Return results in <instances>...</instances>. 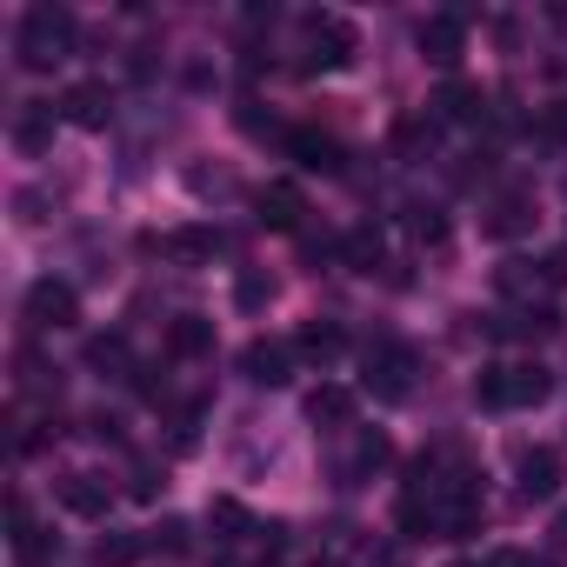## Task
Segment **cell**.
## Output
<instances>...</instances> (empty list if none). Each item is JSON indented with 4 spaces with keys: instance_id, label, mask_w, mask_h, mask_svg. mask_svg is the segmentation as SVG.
Returning <instances> with one entry per match:
<instances>
[{
    "instance_id": "4",
    "label": "cell",
    "mask_w": 567,
    "mask_h": 567,
    "mask_svg": "<svg viewBox=\"0 0 567 567\" xmlns=\"http://www.w3.org/2000/svg\"><path fill=\"white\" fill-rule=\"evenodd\" d=\"M308 41H315V54H308V68H348L354 61V28L341 21V14H315L308 21Z\"/></svg>"
},
{
    "instance_id": "7",
    "label": "cell",
    "mask_w": 567,
    "mask_h": 567,
    "mask_svg": "<svg viewBox=\"0 0 567 567\" xmlns=\"http://www.w3.org/2000/svg\"><path fill=\"white\" fill-rule=\"evenodd\" d=\"M514 481H520L527 501H554V494H560V454H554V447H520Z\"/></svg>"
},
{
    "instance_id": "31",
    "label": "cell",
    "mask_w": 567,
    "mask_h": 567,
    "mask_svg": "<svg viewBox=\"0 0 567 567\" xmlns=\"http://www.w3.org/2000/svg\"><path fill=\"white\" fill-rule=\"evenodd\" d=\"M481 567H527V554H514V547H494V554H487Z\"/></svg>"
},
{
    "instance_id": "32",
    "label": "cell",
    "mask_w": 567,
    "mask_h": 567,
    "mask_svg": "<svg viewBox=\"0 0 567 567\" xmlns=\"http://www.w3.org/2000/svg\"><path fill=\"white\" fill-rule=\"evenodd\" d=\"M154 487H161V474H154V467H141V474H134V494H141V501H154Z\"/></svg>"
},
{
    "instance_id": "12",
    "label": "cell",
    "mask_w": 567,
    "mask_h": 567,
    "mask_svg": "<svg viewBox=\"0 0 567 567\" xmlns=\"http://www.w3.org/2000/svg\"><path fill=\"white\" fill-rule=\"evenodd\" d=\"M295 354H301V361H315V368H334V361L348 354V334H341L334 321H308V328H301V341H295Z\"/></svg>"
},
{
    "instance_id": "21",
    "label": "cell",
    "mask_w": 567,
    "mask_h": 567,
    "mask_svg": "<svg viewBox=\"0 0 567 567\" xmlns=\"http://www.w3.org/2000/svg\"><path fill=\"white\" fill-rule=\"evenodd\" d=\"M14 147H21V154H48V147H54V107H48V114H21V121H14Z\"/></svg>"
},
{
    "instance_id": "20",
    "label": "cell",
    "mask_w": 567,
    "mask_h": 567,
    "mask_svg": "<svg viewBox=\"0 0 567 567\" xmlns=\"http://www.w3.org/2000/svg\"><path fill=\"white\" fill-rule=\"evenodd\" d=\"M87 368H101V374H141L121 334H94V341H87Z\"/></svg>"
},
{
    "instance_id": "2",
    "label": "cell",
    "mask_w": 567,
    "mask_h": 567,
    "mask_svg": "<svg viewBox=\"0 0 567 567\" xmlns=\"http://www.w3.org/2000/svg\"><path fill=\"white\" fill-rule=\"evenodd\" d=\"M21 315H28V328L34 334H54V328H74L81 321V301H74V288H68V280H34V288H28V301H21Z\"/></svg>"
},
{
    "instance_id": "30",
    "label": "cell",
    "mask_w": 567,
    "mask_h": 567,
    "mask_svg": "<svg viewBox=\"0 0 567 567\" xmlns=\"http://www.w3.org/2000/svg\"><path fill=\"white\" fill-rule=\"evenodd\" d=\"M161 547L181 554V547H187V520H161Z\"/></svg>"
},
{
    "instance_id": "1",
    "label": "cell",
    "mask_w": 567,
    "mask_h": 567,
    "mask_svg": "<svg viewBox=\"0 0 567 567\" xmlns=\"http://www.w3.org/2000/svg\"><path fill=\"white\" fill-rule=\"evenodd\" d=\"M68 48H74V14H68V8H28V14H21V41H14V54H21L28 74L61 68Z\"/></svg>"
},
{
    "instance_id": "16",
    "label": "cell",
    "mask_w": 567,
    "mask_h": 567,
    "mask_svg": "<svg viewBox=\"0 0 567 567\" xmlns=\"http://www.w3.org/2000/svg\"><path fill=\"white\" fill-rule=\"evenodd\" d=\"M481 114H487V94L474 81H447L434 101V121H481Z\"/></svg>"
},
{
    "instance_id": "27",
    "label": "cell",
    "mask_w": 567,
    "mask_h": 567,
    "mask_svg": "<svg viewBox=\"0 0 567 567\" xmlns=\"http://www.w3.org/2000/svg\"><path fill=\"white\" fill-rule=\"evenodd\" d=\"M408 227H414V240H441V234H447L441 207H414V220H408Z\"/></svg>"
},
{
    "instance_id": "35",
    "label": "cell",
    "mask_w": 567,
    "mask_h": 567,
    "mask_svg": "<svg viewBox=\"0 0 567 567\" xmlns=\"http://www.w3.org/2000/svg\"><path fill=\"white\" fill-rule=\"evenodd\" d=\"M527 567H554V560H527Z\"/></svg>"
},
{
    "instance_id": "5",
    "label": "cell",
    "mask_w": 567,
    "mask_h": 567,
    "mask_svg": "<svg viewBox=\"0 0 567 567\" xmlns=\"http://www.w3.org/2000/svg\"><path fill=\"white\" fill-rule=\"evenodd\" d=\"M254 207H260V220L280 227V234H301V220H308V194H301L295 181H267V187L254 194Z\"/></svg>"
},
{
    "instance_id": "24",
    "label": "cell",
    "mask_w": 567,
    "mask_h": 567,
    "mask_svg": "<svg viewBox=\"0 0 567 567\" xmlns=\"http://www.w3.org/2000/svg\"><path fill=\"white\" fill-rule=\"evenodd\" d=\"M520 227H527V200H501V207L487 214V234H501V240L520 234Z\"/></svg>"
},
{
    "instance_id": "26",
    "label": "cell",
    "mask_w": 567,
    "mask_h": 567,
    "mask_svg": "<svg viewBox=\"0 0 567 567\" xmlns=\"http://www.w3.org/2000/svg\"><path fill=\"white\" fill-rule=\"evenodd\" d=\"M394 461V441L388 434H361V474H381Z\"/></svg>"
},
{
    "instance_id": "6",
    "label": "cell",
    "mask_w": 567,
    "mask_h": 567,
    "mask_svg": "<svg viewBox=\"0 0 567 567\" xmlns=\"http://www.w3.org/2000/svg\"><path fill=\"white\" fill-rule=\"evenodd\" d=\"M240 374H247L254 388H288V381H295V348H280V341H247Z\"/></svg>"
},
{
    "instance_id": "13",
    "label": "cell",
    "mask_w": 567,
    "mask_h": 567,
    "mask_svg": "<svg viewBox=\"0 0 567 567\" xmlns=\"http://www.w3.org/2000/svg\"><path fill=\"white\" fill-rule=\"evenodd\" d=\"M288 154H295L308 174H334V167H341V147H334L328 134H315V127H295V134H288Z\"/></svg>"
},
{
    "instance_id": "17",
    "label": "cell",
    "mask_w": 567,
    "mask_h": 567,
    "mask_svg": "<svg viewBox=\"0 0 567 567\" xmlns=\"http://www.w3.org/2000/svg\"><path fill=\"white\" fill-rule=\"evenodd\" d=\"M547 394H554V374H547L540 361L507 368V408H534V401H547Z\"/></svg>"
},
{
    "instance_id": "15",
    "label": "cell",
    "mask_w": 567,
    "mask_h": 567,
    "mask_svg": "<svg viewBox=\"0 0 567 567\" xmlns=\"http://www.w3.org/2000/svg\"><path fill=\"white\" fill-rule=\"evenodd\" d=\"M167 354H174V361H200V354H214V321L181 315V321L167 328Z\"/></svg>"
},
{
    "instance_id": "11",
    "label": "cell",
    "mask_w": 567,
    "mask_h": 567,
    "mask_svg": "<svg viewBox=\"0 0 567 567\" xmlns=\"http://www.w3.org/2000/svg\"><path fill=\"white\" fill-rule=\"evenodd\" d=\"M207 527H214V547H240L247 534H260L254 527V514L234 501V494H220V501H207Z\"/></svg>"
},
{
    "instance_id": "29",
    "label": "cell",
    "mask_w": 567,
    "mask_h": 567,
    "mask_svg": "<svg viewBox=\"0 0 567 567\" xmlns=\"http://www.w3.org/2000/svg\"><path fill=\"white\" fill-rule=\"evenodd\" d=\"M354 567H401V554H394V547H361Z\"/></svg>"
},
{
    "instance_id": "14",
    "label": "cell",
    "mask_w": 567,
    "mask_h": 567,
    "mask_svg": "<svg viewBox=\"0 0 567 567\" xmlns=\"http://www.w3.org/2000/svg\"><path fill=\"white\" fill-rule=\"evenodd\" d=\"M214 247H220V234H214V227H174V234L161 240V254H167V260H181V267L214 260Z\"/></svg>"
},
{
    "instance_id": "18",
    "label": "cell",
    "mask_w": 567,
    "mask_h": 567,
    "mask_svg": "<svg viewBox=\"0 0 567 567\" xmlns=\"http://www.w3.org/2000/svg\"><path fill=\"white\" fill-rule=\"evenodd\" d=\"M381 254H388V240H381V227H354V234L341 240V260H348L354 274H374V267H381Z\"/></svg>"
},
{
    "instance_id": "10",
    "label": "cell",
    "mask_w": 567,
    "mask_h": 567,
    "mask_svg": "<svg viewBox=\"0 0 567 567\" xmlns=\"http://www.w3.org/2000/svg\"><path fill=\"white\" fill-rule=\"evenodd\" d=\"M61 507H68V514H81V520H107L114 487H107L101 474H68V481H61Z\"/></svg>"
},
{
    "instance_id": "28",
    "label": "cell",
    "mask_w": 567,
    "mask_h": 567,
    "mask_svg": "<svg viewBox=\"0 0 567 567\" xmlns=\"http://www.w3.org/2000/svg\"><path fill=\"white\" fill-rule=\"evenodd\" d=\"M187 187H194V194H234V174H207V167H194Z\"/></svg>"
},
{
    "instance_id": "33",
    "label": "cell",
    "mask_w": 567,
    "mask_h": 567,
    "mask_svg": "<svg viewBox=\"0 0 567 567\" xmlns=\"http://www.w3.org/2000/svg\"><path fill=\"white\" fill-rule=\"evenodd\" d=\"M547 534H554V554H567V507L554 514V527H547Z\"/></svg>"
},
{
    "instance_id": "22",
    "label": "cell",
    "mask_w": 567,
    "mask_h": 567,
    "mask_svg": "<svg viewBox=\"0 0 567 567\" xmlns=\"http://www.w3.org/2000/svg\"><path fill=\"white\" fill-rule=\"evenodd\" d=\"M147 554V540L141 534H101V547H94V567H134Z\"/></svg>"
},
{
    "instance_id": "3",
    "label": "cell",
    "mask_w": 567,
    "mask_h": 567,
    "mask_svg": "<svg viewBox=\"0 0 567 567\" xmlns=\"http://www.w3.org/2000/svg\"><path fill=\"white\" fill-rule=\"evenodd\" d=\"M408 388H414V354L394 348V341L368 348V394L374 401H408Z\"/></svg>"
},
{
    "instance_id": "23",
    "label": "cell",
    "mask_w": 567,
    "mask_h": 567,
    "mask_svg": "<svg viewBox=\"0 0 567 567\" xmlns=\"http://www.w3.org/2000/svg\"><path fill=\"white\" fill-rule=\"evenodd\" d=\"M267 301H274V280H267V274H240V280H234V308L260 315Z\"/></svg>"
},
{
    "instance_id": "25",
    "label": "cell",
    "mask_w": 567,
    "mask_h": 567,
    "mask_svg": "<svg viewBox=\"0 0 567 567\" xmlns=\"http://www.w3.org/2000/svg\"><path fill=\"white\" fill-rule=\"evenodd\" d=\"M474 401H481V408H507V368H481Z\"/></svg>"
},
{
    "instance_id": "9",
    "label": "cell",
    "mask_w": 567,
    "mask_h": 567,
    "mask_svg": "<svg viewBox=\"0 0 567 567\" xmlns=\"http://www.w3.org/2000/svg\"><path fill=\"white\" fill-rule=\"evenodd\" d=\"M61 114H68L74 127H107V114H114L107 81H74V87L61 94Z\"/></svg>"
},
{
    "instance_id": "34",
    "label": "cell",
    "mask_w": 567,
    "mask_h": 567,
    "mask_svg": "<svg viewBox=\"0 0 567 567\" xmlns=\"http://www.w3.org/2000/svg\"><path fill=\"white\" fill-rule=\"evenodd\" d=\"M547 134H554V141H567V101H560V107L547 114Z\"/></svg>"
},
{
    "instance_id": "19",
    "label": "cell",
    "mask_w": 567,
    "mask_h": 567,
    "mask_svg": "<svg viewBox=\"0 0 567 567\" xmlns=\"http://www.w3.org/2000/svg\"><path fill=\"white\" fill-rule=\"evenodd\" d=\"M348 414H354V394H348V388H334V381H328V388H315V394H308V421H315V427H341Z\"/></svg>"
},
{
    "instance_id": "8",
    "label": "cell",
    "mask_w": 567,
    "mask_h": 567,
    "mask_svg": "<svg viewBox=\"0 0 567 567\" xmlns=\"http://www.w3.org/2000/svg\"><path fill=\"white\" fill-rule=\"evenodd\" d=\"M461 48H467V21H461V14H434V21H421V54H427L434 68H454Z\"/></svg>"
}]
</instances>
